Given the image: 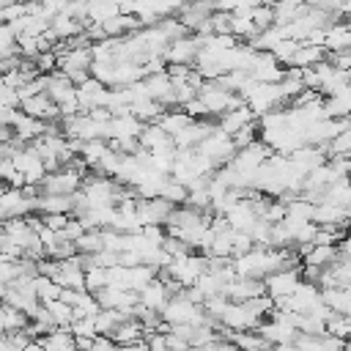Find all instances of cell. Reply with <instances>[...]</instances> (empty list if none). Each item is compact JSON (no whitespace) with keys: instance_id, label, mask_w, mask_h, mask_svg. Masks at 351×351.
I'll list each match as a JSON object with an SVG mask.
<instances>
[{"instance_id":"obj_1","label":"cell","mask_w":351,"mask_h":351,"mask_svg":"<svg viewBox=\"0 0 351 351\" xmlns=\"http://www.w3.org/2000/svg\"><path fill=\"white\" fill-rule=\"evenodd\" d=\"M208 271V255H195V252H186L181 258H173L167 269H162V280L176 291L181 288H192L203 274Z\"/></svg>"},{"instance_id":"obj_2","label":"cell","mask_w":351,"mask_h":351,"mask_svg":"<svg viewBox=\"0 0 351 351\" xmlns=\"http://www.w3.org/2000/svg\"><path fill=\"white\" fill-rule=\"evenodd\" d=\"M159 315H162V324H165V326H178V324L200 326V324L211 321V318L206 315L203 304H197V302H195L184 288H181V291H176V293L167 299V304H165V310H162Z\"/></svg>"},{"instance_id":"obj_3","label":"cell","mask_w":351,"mask_h":351,"mask_svg":"<svg viewBox=\"0 0 351 351\" xmlns=\"http://www.w3.org/2000/svg\"><path fill=\"white\" fill-rule=\"evenodd\" d=\"M241 99H244V104H247L258 118L285 104V96H282V90H280V82H255Z\"/></svg>"},{"instance_id":"obj_4","label":"cell","mask_w":351,"mask_h":351,"mask_svg":"<svg viewBox=\"0 0 351 351\" xmlns=\"http://www.w3.org/2000/svg\"><path fill=\"white\" fill-rule=\"evenodd\" d=\"M197 96L203 99L208 115H217V118H219L222 112H228V110H233V107H239V104L244 101L239 93L228 90L219 80H206V82L200 85V93H197Z\"/></svg>"},{"instance_id":"obj_5","label":"cell","mask_w":351,"mask_h":351,"mask_svg":"<svg viewBox=\"0 0 351 351\" xmlns=\"http://www.w3.org/2000/svg\"><path fill=\"white\" fill-rule=\"evenodd\" d=\"M197 151H200L214 167H222V165H228V162L236 156L239 145H236V140H233L230 134H225L222 129H214V132L197 145Z\"/></svg>"},{"instance_id":"obj_6","label":"cell","mask_w":351,"mask_h":351,"mask_svg":"<svg viewBox=\"0 0 351 351\" xmlns=\"http://www.w3.org/2000/svg\"><path fill=\"white\" fill-rule=\"evenodd\" d=\"M321 304H324L321 288H318L315 282L302 280V282L296 285V291H293L288 299H282L277 307H280V310H288V313H296V315H304V313H313V310L321 307Z\"/></svg>"},{"instance_id":"obj_7","label":"cell","mask_w":351,"mask_h":351,"mask_svg":"<svg viewBox=\"0 0 351 351\" xmlns=\"http://www.w3.org/2000/svg\"><path fill=\"white\" fill-rule=\"evenodd\" d=\"M299 282H302V269H296V266L277 269V271H271V274L263 280L266 293L274 299V304H280L282 299H288V296L296 291Z\"/></svg>"},{"instance_id":"obj_8","label":"cell","mask_w":351,"mask_h":351,"mask_svg":"<svg viewBox=\"0 0 351 351\" xmlns=\"http://www.w3.org/2000/svg\"><path fill=\"white\" fill-rule=\"evenodd\" d=\"M107 99H110V88L104 82H99L96 77H88L85 82L77 85V101H80V110L82 112L107 107Z\"/></svg>"},{"instance_id":"obj_9","label":"cell","mask_w":351,"mask_h":351,"mask_svg":"<svg viewBox=\"0 0 351 351\" xmlns=\"http://www.w3.org/2000/svg\"><path fill=\"white\" fill-rule=\"evenodd\" d=\"M197 52H200V38L197 36L195 38L184 36V38H176V41L167 44L165 63L167 66H192L197 60Z\"/></svg>"},{"instance_id":"obj_10","label":"cell","mask_w":351,"mask_h":351,"mask_svg":"<svg viewBox=\"0 0 351 351\" xmlns=\"http://www.w3.org/2000/svg\"><path fill=\"white\" fill-rule=\"evenodd\" d=\"M250 74L255 77V82H280L285 77V66L269 49H258V55L250 66Z\"/></svg>"},{"instance_id":"obj_11","label":"cell","mask_w":351,"mask_h":351,"mask_svg":"<svg viewBox=\"0 0 351 351\" xmlns=\"http://www.w3.org/2000/svg\"><path fill=\"white\" fill-rule=\"evenodd\" d=\"M176 206L165 197H137V217L143 225H165Z\"/></svg>"},{"instance_id":"obj_12","label":"cell","mask_w":351,"mask_h":351,"mask_svg":"<svg viewBox=\"0 0 351 351\" xmlns=\"http://www.w3.org/2000/svg\"><path fill=\"white\" fill-rule=\"evenodd\" d=\"M258 219H261V217H258V208H255L252 197H247V195L225 214V222H228L233 230H244V233H250Z\"/></svg>"},{"instance_id":"obj_13","label":"cell","mask_w":351,"mask_h":351,"mask_svg":"<svg viewBox=\"0 0 351 351\" xmlns=\"http://www.w3.org/2000/svg\"><path fill=\"white\" fill-rule=\"evenodd\" d=\"M47 36H49L55 44L80 38V36H85V22H80V19L69 16V14H58V16H52V22H49V33H47Z\"/></svg>"},{"instance_id":"obj_14","label":"cell","mask_w":351,"mask_h":351,"mask_svg":"<svg viewBox=\"0 0 351 351\" xmlns=\"http://www.w3.org/2000/svg\"><path fill=\"white\" fill-rule=\"evenodd\" d=\"M258 121V115L241 101L239 107H233V110H228V112H222L219 115V121H217V129H222L225 134H239L244 126H250V123H255Z\"/></svg>"},{"instance_id":"obj_15","label":"cell","mask_w":351,"mask_h":351,"mask_svg":"<svg viewBox=\"0 0 351 351\" xmlns=\"http://www.w3.org/2000/svg\"><path fill=\"white\" fill-rule=\"evenodd\" d=\"M137 296H140V304H143V307H148V310H154V313H162L165 304H167V299L173 296V288H170L162 277H154Z\"/></svg>"},{"instance_id":"obj_16","label":"cell","mask_w":351,"mask_h":351,"mask_svg":"<svg viewBox=\"0 0 351 351\" xmlns=\"http://www.w3.org/2000/svg\"><path fill=\"white\" fill-rule=\"evenodd\" d=\"M19 107H22L25 115H33V118H38V121H55V118H60V110H58V104L49 99L47 90H44V93H36V96H30V99H22Z\"/></svg>"},{"instance_id":"obj_17","label":"cell","mask_w":351,"mask_h":351,"mask_svg":"<svg viewBox=\"0 0 351 351\" xmlns=\"http://www.w3.org/2000/svg\"><path fill=\"white\" fill-rule=\"evenodd\" d=\"M261 293H266V285H263V280H255V277H233L225 285V296L230 302H247Z\"/></svg>"},{"instance_id":"obj_18","label":"cell","mask_w":351,"mask_h":351,"mask_svg":"<svg viewBox=\"0 0 351 351\" xmlns=\"http://www.w3.org/2000/svg\"><path fill=\"white\" fill-rule=\"evenodd\" d=\"M143 121L132 112H118L110 121V140H137L143 132Z\"/></svg>"},{"instance_id":"obj_19","label":"cell","mask_w":351,"mask_h":351,"mask_svg":"<svg viewBox=\"0 0 351 351\" xmlns=\"http://www.w3.org/2000/svg\"><path fill=\"white\" fill-rule=\"evenodd\" d=\"M329 58V52H326V47H321V44H310V41H299V47H296V52H293V58H291V69H310V66H318V63H324Z\"/></svg>"},{"instance_id":"obj_20","label":"cell","mask_w":351,"mask_h":351,"mask_svg":"<svg viewBox=\"0 0 351 351\" xmlns=\"http://www.w3.org/2000/svg\"><path fill=\"white\" fill-rule=\"evenodd\" d=\"M337 258H340L337 244H310V247L302 252V266H318V269H326V266H332Z\"/></svg>"},{"instance_id":"obj_21","label":"cell","mask_w":351,"mask_h":351,"mask_svg":"<svg viewBox=\"0 0 351 351\" xmlns=\"http://www.w3.org/2000/svg\"><path fill=\"white\" fill-rule=\"evenodd\" d=\"M324 110H326V118H343V121L351 118V82L324 96Z\"/></svg>"},{"instance_id":"obj_22","label":"cell","mask_w":351,"mask_h":351,"mask_svg":"<svg viewBox=\"0 0 351 351\" xmlns=\"http://www.w3.org/2000/svg\"><path fill=\"white\" fill-rule=\"evenodd\" d=\"M47 132V121H38V118H33V115H25L22 110H19V118H16V123H14V134H16V143H33V140H38L41 134Z\"/></svg>"},{"instance_id":"obj_23","label":"cell","mask_w":351,"mask_h":351,"mask_svg":"<svg viewBox=\"0 0 351 351\" xmlns=\"http://www.w3.org/2000/svg\"><path fill=\"white\" fill-rule=\"evenodd\" d=\"M288 156H291V162H293L299 170L310 173V170H315V167H321V165L326 162V148H321V145H302V148H296V151L288 154Z\"/></svg>"},{"instance_id":"obj_24","label":"cell","mask_w":351,"mask_h":351,"mask_svg":"<svg viewBox=\"0 0 351 351\" xmlns=\"http://www.w3.org/2000/svg\"><path fill=\"white\" fill-rule=\"evenodd\" d=\"M145 335H148L145 326H143L134 315H129V318H123V321L115 326V332H112L110 337H112L118 346H132V343H143Z\"/></svg>"},{"instance_id":"obj_25","label":"cell","mask_w":351,"mask_h":351,"mask_svg":"<svg viewBox=\"0 0 351 351\" xmlns=\"http://www.w3.org/2000/svg\"><path fill=\"white\" fill-rule=\"evenodd\" d=\"M324 47L326 52H343V49H351V22H332L326 27V36H324Z\"/></svg>"},{"instance_id":"obj_26","label":"cell","mask_w":351,"mask_h":351,"mask_svg":"<svg viewBox=\"0 0 351 351\" xmlns=\"http://www.w3.org/2000/svg\"><path fill=\"white\" fill-rule=\"evenodd\" d=\"M313 222L315 225H351L348 208L335 206V203H315L313 208Z\"/></svg>"},{"instance_id":"obj_27","label":"cell","mask_w":351,"mask_h":351,"mask_svg":"<svg viewBox=\"0 0 351 351\" xmlns=\"http://www.w3.org/2000/svg\"><path fill=\"white\" fill-rule=\"evenodd\" d=\"M36 208L44 214H71L74 211V195H44L41 192Z\"/></svg>"},{"instance_id":"obj_28","label":"cell","mask_w":351,"mask_h":351,"mask_svg":"<svg viewBox=\"0 0 351 351\" xmlns=\"http://www.w3.org/2000/svg\"><path fill=\"white\" fill-rule=\"evenodd\" d=\"M44 348L47 351H77V343H74V332L66 329V326H55L52 332H47L41 337Z\"/></svg>"},{"instance_id":"obj_29","label":"cell","mask_w":351,"mask_h":351,"mask_svg":"<svg viewBox=\"0 0 351 351\" xmlns=\"http://www.w3.org/2000/svg\"><path fill=\"white\" fill-rule=\"evenodd\" d=\"M318 203H335V206H343V208H351V181L348 178H340L335 181L332 186L324 189L321 200Z\"/></svg>"},{"instance_id":"obj_30","label":"cell","mask_w":351,"mask_h":351,"mask_svg":"<svg viewBox=\"0 0 351 351\" xmlns=\"http://www.w3.org/2000/svg\"><path fill=\"white\" fill-rule=\"evenodd\" d=\"M170 137H176L181 129H186L189 123H192V115L189 112H184V110H165L162 115H159V121H156Z\"/></svg>"},{"instance_id":"obj_31","label":"cell","mask_w":351,"mask_h":351,"mask_svg":"<svg viewBox=\"0 0 351 351\" xmlns=\"http://www.w3.org/2000/svg\"><path fill=\"white\" fill-rule=\"evenodd\" d=\"M27 324H30V315L25 310H16V307H11V304L3 302V307H0V326L5 329V335L8 332H19Z\"/></svg>"},{"instance_id":"obj_32","label":"cell","mask_w":351,"mask_h":351,"mask_svg":"<svg viewBox=\"0 0 351 351\" xmlns=\"http://www.w3.org/2000/svg\"><path fill=\"white\" fill-rule=\"evenodd\" d=\"M129 112L137 115L143 123H156L159 115L165 112V104L156 101V99H140V101H134V104L129 107Z\"/></svg>"},{"instance_id":"obj_33","label":"cell","mask_w":351,"mask_h":351,"mask_svg":"<svg viewBox=\"0 0 351 351\" xmlns=\"http://www.w3.org/2000/svg\"><path fill=\"white\" fill-rule=\"evenodd\" d=\"M110 151V143L107 140H88V143H82V148H80V159L85 162V167H90V170H96V165L101 162V156Z\"/></svg>"},{"instance_id":"obj_34","label":"cell","mask_w":351,"mask_h":351,"mask_svg":"<svg viewBox=\"0 0 351 351\" xmlns=\"http://www.w3.org/2000/svg\"><path fill=\"white\" fill-rule=\"evenodd\" d=\"M33 285H36V296H38L41 304L55 302V299L63 296V285H58V282H55L52 277H47V274H36V277H33Z\"/></svg>"},{"instance_id":"obj_35","label":"cell","mask_w":351,"mask_h":351,"mask_svg":"<svg viewBox=\"0 0 351 351\" xmlns=\"http://www.w3.org/2000/svg\"><path fill=\"white\" fill-rule=\"evenodd\" d=\"M324 304H329L335 313H348L351 307V288H321Z\"/></svg>"},{"instance_id":"obj_36","label":"cell","mask_w":351,"mask_h":351,"mask_svg":"<svg viewBox=\"0 0 351 351\" xmlns=\"http://www.w3.org/2000/svg\"><path fill=\"white\" fill-rule=\"evenodd\" d=\"M118 14H121V5L110 3V0H96L88 5V22H96V25H104Z\"/></svg>"},{"instance_id":"obj_37","label":"cell","mask_w":351,"mask_h":351,"mask_svg":"<svg viewBox=\"0 0 351 351\" xmlns=\"http://www.w3.org/2000/svg\"><path fill=\"white\" fill-rule=\"evenodd\" d=\"M93 318H96V332H99V335H112V332H115V326H118L123 318H129V315H126V313H121V310L101 307Z\"/></svg>"},{"instance_id":"obj_38","label":"cell","mask_w":351,"mask_h":351,"mask_svg":"<svg viewBox=\"0 0 351 351\" xmlns=\"http://www.w3.org/2000/svg\"><path fill=\"white\" fill-rule=\"evenodd\" d=\"M329 156H351V118L346 121V126L332 137V143L326 145Z\"/></svg>"},{"instance_id":"obj_39","label":"cell","mask_w":351,"mask_h":351,"mask_svg":"<svg viewBox=\"0 0 351 351\" xmlns=\"http://www.w3.org/2000/svg\"><path fill=\"white\" fill-rule=\"evenodd\" d=\"M47 310H49V315H52V321H55V326H71L74 324V307L69 304V302H63V299H55V302H47Z\"/></svg>"},{"instance_id":"obj_40","label":"cell","mask_w":351,"mask_h":351,"mask_svg":"<svg viewBox=\"0 0 351 351\" xmlns=\"http://www.w3.org/2000/svg\"><path fill=\"white\" fill-rule=\"evenodd\" d=\"M326 335H332V337H340V340H351V315H346V313H332L329 318H326Z\"/></svg>"},{"instance_id":"obj_41","label":"cell","mask_w":351,"mask_h":351,"mask_svg":"<svg viewBox=\"0 0 351 351\" xmlns=\"http://www.w3.org/2000/svg\"><path fill=\"white\" fill-rule=\"evenodd\" d=\"M74 244H77L80 255H96L104 250V236H101V230H85Z\"/></svg>"},{"instance_id":"obj_42","label":"cell","mask_w":351,"mask_h":351,"mask_svg":"<svg viewBox=\"0 0 351 351\" xmlns=\"http://www.w3.org/2000/svg\"><path fill=\"white\" fill-rule=\"evenodd\" d=\"M186 195H189V186H184V184L176 181L173 176H167V181H165V186H162V192H159V197L170 200L173 206H184V203H186Z\"/></svg>"},{"instance_id":"obj_43","label":"cell","mask_w":351,"mask_h":351,"mask_svg":"<svg viewBox=\"0 0 351 351\" xmlns=\"http://www.w3.org/2000/svg\"><path fill=\"white\" fill-rule=\"evenodd\" d=\"M104 285H107V266H99V263L85 266V288H88L90 293H96V291H101Z\"/></svg>"},{"instance_id":"obj_44","label":"cell","mask_w":351,"mask_h":351,"mask_svg":"<svg viewBox=\"0 0 351 351\" xmlns=\"http://www.w3.org/2000/svg\"><path fill=\"white\" fill-rule=\"evenodd\" d=\"M14 55H19V49H16V33H14L11 25L0 22V60L14 58Z\"/></svg>"},{"instance_id":"obj_45","label":"cell","mask_w":351,"mask_h":351,"mask_svg":"<svg viewBox=\"0 0 351 351\" xmlns=\"http://www.w3.org/2000/svg\"><path fill=\"white\" fill-rule=\"evenodd\" d=\"M296 47H299V41H293V38H280L269 52H271L282 66H288L291 58H293V52H296Z\"/></svg>"},{"instance_id":"obj_46","label":"cell","mask_w":351,"mask_h":351,"mask_svg":"<svg viewBox=\"0 0 351 351\" xmlns=\"http://www.w3.org/2000/svg\"><path fill=\"white\" fill-rule=\"evenodd\" d=\"M77 337H99V332H96V318L93 315H88V318H74V324L69 326Z\"/></svg>"},{"instance_id":"obj_47","label":"cell","mask_w":351,"mask_h":351,"mask_svg":"<svg viewBox=\"0 0 351 351\" xmlns=\"http://www.w3.org/2000/svg\"><path fill=\"white\" fill-rule=\"evenodd\" d=\"M69 3L71 0H41V11L47 16H58V14H63L69 8Z\"/></svg>"},{"instance_id":"obj_48","label":"cell","mask_w":351,"mask_h":351,"mask_svg":"<svg viewBox=\"0 0 351 351\" xmlns=\"http://www.w3.org/2000/svg\"><path fill=\"white\" fill-rule=\"evenodd\" d=\"M181 110H184V112H189L192 118H206V115H208V110H206V104H203V99H200V96H195L192 101H186Z\"/></svg>"},{"instance_id":"obj_49","label":"cell","mask_w":351,"mask_h":351,"mask_svg":"<svg viewBox=\"0 0 351 351\" xmlns=\"http://www.w3.org/2000/svg\"><path fill=\"white\" fill-rule=\"evenodd\" d=\"M115 348H118V343L110 335H99V337H93V343H90L88 351H115Z\"/></svg>"},{"instance_id":"obj_50","label":"cell","mask_w":351,"mask_h":351,"mask_svg":"<svg viewBox=\"0 0 351 351\" xmlns=\"http://www.w3.org/2000/svg\"><path fill=\"white\" fill-rule=\"evenodd\" d=\"M329 60L346 71H351V49H343V52H329Z\"/></svg>"},{"instance_id":"obj_51","label":"cell","mask_w":351,"mask_h":351,"mask_svg":"<svg viewBox=\"0 0 351 351\" xmlns=\"http://www.w3.org/2000/svg\"><path fill=\"white\" fill-rule=\"evenodd\" d=\"M337 250H340V255H343V258H351V230L337 241Z\"/></svg>"},{"instance_id":"obj_52","label":"cell","mask_w":351,"mask_h":351,"mask_svg":"<svg viewBox=\"0 0 351 351\" xmlns=\"http://www.w3.org/2000/svg\"><path fill=\"white\" fill-rule=\"evenodd\" d=\"M115 351H148V343H132V346H118Z\"/></svg>"},{"instance_id":"obj_53","label":"cell","mask_w":351,"mask_h":351,"mask_svg":"<svg viewBox=\"0 0 351 351\" xmlns=\"http://www.w3.org/2000/svg\"><path fill=\"white\" fill-rule=\"evenodd\" d=\"M22 351H47V348H44V343H41V340H30Z\"/></svg>"},{"instance_id":"obj_54","label":"cell","mask_w":351,"mask_h":351,"mask_svg":"<svg viewBox=\"0 0 351 351\" xmlns=\"http://www.w3.org/2000/svg\"><path fill=\"white\" fill-rule=\"evenodd\" d=\"M11 3H22V0H0V8H5V5H11Z\"/></svg>"},{"instance_id":"obj_55","label":"cell","mask_w":351,"mask_h":351,"mask_svg":"<svg viewBox=\"0 0 351 351\" xmlns=\"http://www.w3.org/2000/svg\"><path fill=\"white\" fill-rule=\"evenodd\" d=\"M348 181H351V176H348Z\"/></svg>"}]
</instances>
